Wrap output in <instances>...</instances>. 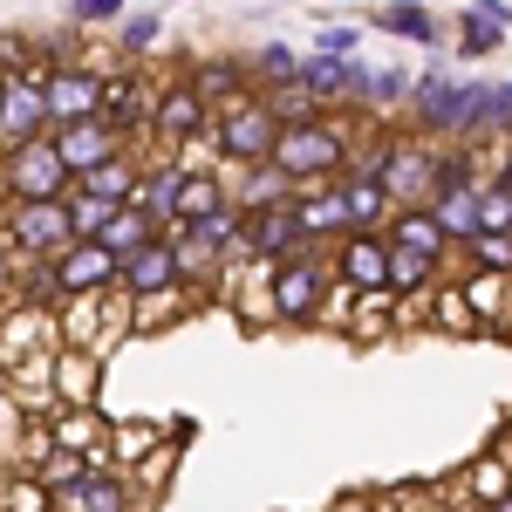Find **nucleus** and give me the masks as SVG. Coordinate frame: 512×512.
<instances>
[{
  "label": "nucleus",
  "mask_w": 512,
  "mask_h": 512,
  "mask_svg": "<svg viewBox=\"0 0 512 512\" xmlns=\"http://www.w3.org/2000/svg\"><path fill=\"white\" fill-rule=\"evenodd\" d=\"M376 35H396V41H417V48H437V41H444V21H437L424 0H383V7H376Z\"/></svg>",
  "instance_id": "nucleus-27"
},
{
  "label": "nucleus",
  "mask_w": 512,
  "mask_h": 512,
  "mask_svg": "<svg viewBox=\"0 0 512 512\" xmlns=\"http://www.w3.org/2000/svg\"><path fill=\"white\" fill-rule=\"evenodd\" d=\"M212 130V110L192 96V82H164V89H151V117H144V137H158V144H171V151H192L198 137ZM164 151V158H171Z\"/></svg>",
  "instance_id": "nucleus-8"
},
{
  "label": "nucleus",
  "mask_w": 512,
  "mask_h": 512,
  "mask_svg": "<svg viewBox=\"0 0 512 512\" xmlns=\"http://www.w3.org/2000/svg\"><path fill=\"white\" fill-rule=\"evenodd\" d=\"M158 41H164V21H158V14H123V35H117L123 55H151Z\"/></svg>",
  "instance_id": "nucleus-36"
},
{
  "label": "nucleus",
  "mask_w": 512,
  "mask_h": 512,
  "mask_svg": "<svg viewBox=\"0 0 512 512\" xmlns=\"http://www.w3.org/2000/svg\"><path fill=\"white\" fill-rule=\"evenodd\" d=\"M48 144H55V158H62V171H69V185H76L82 171H96V164H110V158H123V151H130V144H123L103 117L62 123V130H48Z\"/></svg>",
  "instance_id": "nucleus-10"
},
{
  "label": "nucleus",
  "mask_w": 512,
  "mask_h": 512,
  "mask_svg": "<svg viewBox=\"0 0 512 512\" xmlns=\"http://www.w3.org/2000/svg\"><path fill=\"white\" fill-rule=\"evenodd\" d=\"M294 89H301V96H315L321 110H328V103H342V96H349V62L301 55V69H294Z\"/></svg>",
  "instance_id": "nucleus-30"
},
{
  "label": "nucleus",
  "mask_w": 512,
  "mask_h": 512,
  "mask_svg": "<svg viewBox=\"0 0 512 512\" xmlns=\"http://www.w3.org/2000/svg\"><path fill=\"white\" fill-rule=\"evenodd\" d=\"M96 117L110 123L123 144H130V137H144V117H151V82H144V76H103V103H96Z\"/></svg>",
  "instance_id": "nucleus-20"
},
{
  "label": "nucleus",
  "mask_w": 512,
  "mask_h": 512,
  "mask_svg": "<svg viewBox=\"0 0 512 512\" xmlns=\"http://www.w3.org/2000/svg\"><path fill=\"white\" fill-rule=\"evenodd\" d=\"M506 123H512V82H465V117H458V144H506Z\"/></svg>",
  "instance_id": "nucleus-14"
},
{
  "label": "nucleus",
  "mask_w": 512,
  "mask_h": 512,
  "mask_svg": "<svg viewBox=\"0 0 512 512\" xmlns=\"http://www.w3.org/2000/svg\"><path fill=\"white\" fill-rule=\"evenodd\" d=\"M48 274H55V294H62V301H76V294H110V287H117V260H110L96 239H76V246H62V253L48 260Z\"/></svg>",
  "instance_id": "nucleus-13"
},
{
  "label": "nucleus",
  "mask_w": 512,
  "mask_h": 512,
  "mask_svg": "<svg viewBox=\"0 0 512 512\" xmlns=\"http://www.w3.org/2000/svg\"><path fill=\"white\" fill-rule=\"evenodd\" d=\"M212 158L226 164V171H246V164H267V151H274L280 123L267 117V103L260 96H246L239 110H226V117H212Z\"/></svg>",
  "instance_id": "nucleus-6"
},
{
  "label": "nucleus",
  "mask_w": 512,
  "mask_h": 512,
  "mask_svg": "<svg viewBox=\"0 0 512 512\" xmlns=\"http://www.w3.org/2000/svg\"><path fill=\"white\" fill-rule=\"evenodd\" d=\"M376 7H383V0H376Z\"/></svg>",
  "instance_id": "nucleus-45"
},
{
  "label": "nucleus",
  "mask_w": 512,
  "mask_h": 512,
  "mask_svg": "<svg viewBox=\"0 0 512 512\" xmlns=\"http://www.w3.org/2000/svg\"><path fill=\"white\" fill-rule=\"evenodd\" d=\"M335 192H342V219H349V233H383V226H390V198H383V185H376V178H349V171H342V178H335Z\"/></svg>",
  "instance_id": "nucleus-25"
},
{
  "label": "nucleus",
  "mask_w": 512,
  "mask_h": 512,
  "mask_svg": "<svg viewBox=\"0 0 512 512\" xmlns=\"http://www.w3.org/2000/svg\"><path fill=\"white\" fill-rule=\"evenodd\" d=\"M48 396H55V410H96L103 362L82 355V349H55V362H48Z\"/></svg>",
  "instance_id": "nucleus-16"
},
{
  "label": "nucleus",
  "mask_w": 512,
  "mask_h": 512,
  "mask_svg": "<svg viewBox=\"0 0 512 512\" xmlns=\"http://www.w3.org/2000/svg\"><path fill=\"white\" fill-rule=\"evenodd\" d=\"M410 123H417V137L431 144V137H444V144H458V117H465V82L451 76L444 62H431L424 76L410 82Z\"/></svg>",
  "instance_id": "nucleus-7"
},
{
  "label": "nucleus",
  "mask_w": 512,
  "mask_h": 512,
  "mask_svg": "<svg viewBox=\"0 0 512 512\" xmlns=\"http://www.w3.org/2000/svg\"><path fill=\"white\" fill-rule=\"evenodd\" d=\"M0 239H7L14 267H28V260H55L62 246H76V239H69V212H62V198L7 205V212H0Z\"/></svg>",
  "instance_id": "nucleus-5"
},
{
  "label": "nucleus",
  "mask_w": 512,
  "mask_h": 512,
  "mask_svg": "<svg viewBox=\"0 0 512 512\" xmlns=\"http://www.w3.org/2000/svg\"><path fill=\"white\" fill-rule=\"evenodd\" d=\"M14 294V253H7V239H0V301Z\"/></svg>",
  "instance_id": "nucleus-41"
},
{
  "label": "nucleus",
  "mask_w": 512,
  "mask_h": 512,
  "mask_svg": "<svg viewBox=\"0 0 512 512\" xmlns=\"http://www.w3.org/2000/svg\"><path fill=\"white\" fill-rule=\"evenodd\" d=\"M383 246H396V253H417V260H451V246H444V233L431 226V212L424 205H396L390 226H383Z\"/></svg>",
  "instance_id": "nucleus-23"
},
{
  "label": "nucleus",
  "mask_w": 512,
  "mask_h": 512,
  "mask_svg": "<svg viewBox=\"0 0 512 512\" xmlns=\"http://www.w3.org/2000/svg\"><path fill=\"white\" fill-rule=\"evenodd\" d=\"M472 499H478V512H492V506H506V458H492V465H472Z\"/></svg>",
  "instance_id": "nucleus-37"
},
{
  "label": "nucleus",
  "mask_w": 512,
  "mask_h": 512,
  "mask_svg": "<svg viewBox=\"0 0 512 512\" xmlns=\"http://www.w3.org/2000/svg\"><path fill=\"white\" fill-rule=\"evenodd\" d=\"M103 431H110L103 410H48L41 444H48V451H69V458H89V472H96V465H110V458H103Z\"/></svg>",
  "instance_id": "nucleus-18"
},
{
  "label": "nucleus",
  "mask_w": 512,
  "mask_h": 512,
  "mask_svg": "<svg viewBox=\"0 0 512 512\" xmlns=\"http://www.w3.org/2000/svg\"><path fill=\"white\" fill-rule=\"evenodd\" d=\"M383 267H390L383 233H349V239L328 246V274H335V287H349V294H383Z\"/></svg>",
  "instance_id": "nucleus-12"
},
{
  "label": "nucleus",
  "mask_w": 512,
  "mask_h": 512,
  "mask_svg": "<svg viewBox=\"0 0 512 512\" xmlns=\"http://www.w3.org/2000/svg\"><path fill=\"white\" fill-rule=\"evenodd\" d=\"M349 144H355V130L321 110L315 123H287V130L274 137V151H267V164H274L294 192H315V185H335V178H342Z\"/></svg>",
  "instance_id": "nucleus-1"
},
{
  "label": "nucleus",
  "mask_w": 512,
  "mask_h": 512,
  "mask_svg": "<svg viewBox=\"0 0 512 512\" xmlns=\"http://www.w3.org/2000/svg\"><path fill=\"white\" fill-rule=\"evenodd\" d=\"M472 7H506V0H472Z\"/></svg>",
  "instance_id": "nucleus-42"
},
{
  "label": "nucleus",
  "mask_w": 512,
  "mask_h": 512,
  "mask_svg": "<svg viewBox=\"0 0 512 512\" xmlns=\"http://www.w3.org/2000/svg\"><path fill=\"white\" fill-rule=\"evenodd\" d=\"M458 301H465V315L478 321V335H485V328L506 335V315H512L506 308V274H478L472 267V274L458 280Z\"/></svg>",
  "instance_id": "nucleus-28"
},
{
  "label": "nucleus",
  "mask_w": 512,
  "mask_h": 512,
  "mask_svg": "<svg viewBox=\"0 0 512 512\" xmlns=\"http://www.w3.org/2000/svg\"><path fill=\"white\" fill-rule=\"evenodd\" d=\"M328 294H335L328 246H301V253L267 267V321H280V328H315Z\"/></svg>",
  "instance_id": "nucleus-2"
},
{
  "label": "nucleus",
  "mask_w": 512,
  "mask_h": 512,
  "mask_svg": "<svg viewBox=\"0 0 512 512\" xmlns=\"http://www.w3.org/2000/svg\"><path fill=\"white\" fill-rule=\"evenodd\" d=\"M0 89H7V69H0Z\"/></svg>",
  "instance_id": "nucleus-44"
},
{
  "label": "nucleus",
  "mask_w": 512,
  "mask_h": 512,
  "mask_svg": "<svg viewBox=\"0 0 512 512\" xmlns=\"http://www.w3.org/2000/svg\"><path fill=\"white\" fill-rule=\"evenodd\" d=\"M164 287H185V280H178V246L158 233L144 253L117 260V294L123 301H144V294H164Z\"/></svg>",
  "instance_id": "nucleus-15"
},
{
  "label": "nucleus",
  "mask_w": 512,
  "mask_h": 512,
  "mask_svg": "<svg viewBox=\"0 0 512 512\" xmlns=\"http://www.w3.org/2000/svg\"><path fill=\"white\" fill-rule=\"evenodd\" d=\"M48 315H55V349H82V355H96V362H103V355L130 335V301H123L117 287H110V294H76V301H55Z\"/></svg>",
  "instance_id": "nucleus-3"
},
{
  "label": "nucleus",
  "mask_w": 512,
  "mask_h": 512,
  "mask_svg": "<svg viewBox=\"0 0 512 512\" xmlns=\"http://www.w3.org/2000/svg\"><path fill=\"white\" fill-rule=\"evenodd\" d=\"M185 82H192V96L212 110V117H226V110H239V103H246V96H260L239 55H212V62H198Z\"/></svg>",
  "instance_id": "nucleus-17"
},
{
  "label": "nucleus",
  "mask_w": 512,
  "mask_h": 512,
  "mask_svg": "<svg viewBox=\"0 0 512 512\" xmlns=\"http://www.w3.org/2000/svg\"><path fill=\"white\" fill-rule=\"evenodd\" d=\"M0 512H48V492L14 465V472H0Z\"/></svg>",
  "instance_id": "nucleus-35"
},
{
  "label": "nucleus",
  "mask_w": 512,
  "mask_h": 512,
  "mask_svg": "<svg viewBox=\"0 0 512 512\" xmlns=\"http://www.w3.org/2000/svg\"><path fill=\"white\" fill-rule=\"evenodd\" d=\"M178 192H185V158H158L137 171V192H130V205L151 219V226H171V212H178Z\"/></svg>",
  "instance_id": "nucleus-21"
},
{
  "label": "nucleus",
  "mask_w": 512,
  "mask_h": 512,
  "mask_svg": "<svg viewBox=\"0 0 512 512\" xmlns=\"http://www.w3.org/2000/svg\"><path fill=\"white\" fill-rule=\"evenodd\" d=\"M431 226L444 233V246H472L478 239V185H458V192H437L424 198Z\"/></svg>",
  "instance_id": "nucleus-26"
},
{
  "label": "nucleus",
  "mask_w": 512,
  "mask_h": 512,
  "mask_svg": "<svg viewBox=\"0 0 512 512\" xmlns=\"http://www.w3.org/2000/svg\"><path fill=\"white\" fill-rule=\"evenodd\" d=\"M219 205H233V178L226 171H185V192H178V212L171 219H205Z\"/></svg>",
  "instance_id": "nucleus-31"
},
{
  "label": "nucleus",
  "mask_w": 512,
  "mask_h": 512,
  "mask_svg": "<svg viewBox=\"0 0 512 512\" xmlns=\"http://www.w3.org/2000/svg\"><path fill=\"white\" fill-rule=\"evenodd\" d=\"M0 198L7 205H41V198H69V171L55 158V144L35 137V144H14L0 151Z\"/></svg>",
  "instance_id": "nucleus-4"
},
{
  "label": "nucleus",
  "mask_w": 512,
  "mask_h": 512,
  "mask_svg": "<svg viewBox=\"0 0 512 512\" xmlns=\"http://www.w3.org/2000/svg\"><path fill=\"white\" fill-rule=\"evenodd\" d=\"M506 41H512V14H506V7H465L451 48H458L465 62H478V55H499Z\"/></svg>",
  "instance_id": "nucleus-24"
},
{
  "label": "nucleus",
  "mask_w": 512,
  "mask_h": 512,
  "mask_svg": "<svg viewBox=\"0 0 512 512\" xmlns=\"http://www.w3.org/2000/svg\"><path fill=\"white\" fill-rule=\"evenodd\" d=\"M294 69H301V55H294L287 41H267V48H260L253 62H246V76H253V89L267 82V96H274V89H294Z\"/></svg>",
  "instance_id": "nucleus-34"
},
{
  "label": "nucleus",
  "mask_w": 512,
  "mask_h": 512,
  "mask_svg": "<svg viewBox=\"0 0 512 512\" xmlns=\"http://www.w3.org/2000/svg\"><path fill=\"white\" fill-rule=\"evenodd\" d=\"M151 239H158V226H151L137 205H123V212H110V226L96 233V246H103L110 260H130V253H144Z\"/></svg>",
  "instance_id": "nucleus-32"
},
{
  "label": "nucleus",
  "mask_w": 512,
  "mask_h": 512,
  "mask_svg": "<svg viewBox=\"0 0 512 512\" xmlns=\"http://www.w3.org/2000/svg\"><path fill=\"white\" fill-rule=\"evenodd\" d=\"M137 171H144V158L137 151H123V158H110V164H96V171H82L69 192H82V198H103V205H130V192H137Z\"/></svg>",
  "instance_id": "nucleus-29"
},
{
  "label": "nucleus",
  "mask_w": 512,
  "mask_h": 512,
  "mask_svg": "<svg viewBox=\"0 0 512 512\" xmlns=\"http://www.w3.org/2000/svg\"><path fill=\"white\" fill-rule=\"evenodd\" d=\"M48 512H137V499H130V485H123L117 465H96L82 485L55 492V499H48Z\"/></svg>",
  "instance_id": "nucleus-19"
},
{
  "label": "nucleus",
  "mask_w": 512,
  "mask_h": 512,
  "mask_svg": "<svg viewBox=\"0 0 512 512\" xmlns=\"http://www.w3.org/2000/svg\"><path fill=\"white\" fill-rule=\"evenodd\" d=\"M0 390H7V369H0Z\"/></svg>",
  "instance_id": "nucleus-43"
},
{
  "label": "nucleus",
  "mask_w": 512,
  "mask_h": 512,
  "mask_svg": "<svg viewBox=\"0 0 512 512\" xmlns=\"http://www.w3.org/2000/svg\"><path fill=\"white\" fill-rule=\"evenodd\" d=\"M376 185H383L390 205H424V185H431V144L390 130V151H383V164H376Z\"/></svg>",
  "instance_id": "nucleus-9"
},
{
  "label": "nucleus",
  "mask_w": 512,
  "mask_h": 512,
  "mask_svg": "<svg viewBox=\"0 0 512 512\" xmlns=\"http://www.w3.org/2000/svg\"><path fill=\"white\" fill-rule=\"evenodd\" d=\"M41 103H48V130L96 117V103H103V69H89V62H62L55 76L41 82Z\"/></svg>",
  "instance_id": "nucleus-11"
},
{
  "label": "nucleus",
  "mask_w": 512,
  "mask_h": 512,
  "mask_svg": "<svg viewBox=\"0 0 512 512\" xmlns=\"http://www.w3.org/2000/svg\"><path fill=\"white\" fill-rule=\"evenodd\" d=\"M308 55H328V62H355L362 55V28H321V41Z\"/></svg>",
  "instance_id": "nucleus-39"
},
{
  "label": "nucleus",
  "mask_w": 512,
  "mask_h": 512,
  "mask_svg": "<svg viewBox=\"0 0 512 512\" xmlns=\"http://www.w3.org/2000/svg\"><path fill=\"white\" fill-rule=\"evenodd\" d=\"M437 294V328H451V335H478V321L465 315V301H458V287L444 280V287H431Z\"/></svg>",
  "instance_id": "nucleus-38"
},
{
  "label": "nucleus",
  "mask_w": 512,
  "mask_h": 512,
  "mask_svg": "<svg viewBox=\"0 0 512 512\" xmlns=\"http://www.w3.org/2000/svg\"><path fill=\"white\" fill-rule=\"evenodd\" d=\"M55 349V315L48 308H7L0 315V369L28 362V355H48Z\"/></svg>",
  "instance_id": "nucleus-22"
},
{
  "label": "nucleus",
  "mask_w": 512,
  "mask_h": 512,
  "mask_svg": "<svg viewBox=\"0 0 512 512\" xmlns=\"http://www.w3.org/2000/svg\"><path fill=\"white\" fill-rule=\"evenodd\" d=\"M198 294L192 287H164V294H144V301H130V335H144V328H164V321H178L192 308Z\"/></svg>",
  "instance_id": "nucleus-33"
},
{
  "label": "nucleus",
  "mask_w": 512,
  "mask_h": 512,
  "mask_svg": "<svg viewBox=\"0 0 512 512\" xmlns=\"http://www.w3.org/2000/svg\"><path fill=\"white\" fill-rule=\"evenodd\" d=\"M69 21L89 28V21H123V0H69Z\"/></svg>",
  "instance_id": "nucleus-40"
}]
</instances>
